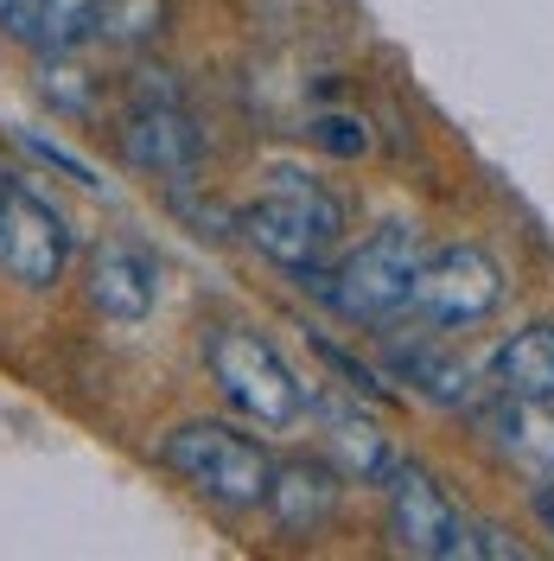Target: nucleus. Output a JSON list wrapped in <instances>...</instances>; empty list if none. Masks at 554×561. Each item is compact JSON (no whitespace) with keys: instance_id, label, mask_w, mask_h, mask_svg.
Segmentation results:
<instances>
[{"instance_id":"f257e3e1","label":"nucleus","mask_w":554,"mask_h":561,"mask_svg":"<svg viewBox=\"0 0 554 561\" xmlns=\"http://www.w3.org/2000/svg\"><path fill=\"white\" fill-rule=\"evenodd\" d=\"M420 255H427V243H420L415 224H382L377 237L357 243L338 268L312 262V268H293V280L312 287V294H319L338 319H350V325H389V319L408 307Z\"/></svg>"},{"instance_id":"f03ea898","label":"nucleus","mask_w":554,"mask_h":561,"mask_svg":"<svg viewBox=\"0 0 554 561\" xmlns=\"http://www.w3.org/2000/svg\"><path fill=\"white\" fill-rule=\"evenodd\" d=\"M122 160L147 179H166V185H192L205 167V128L185 103L173 70L140 65L128 70V108H122Z\"/></svg>"},{"instance_id":"7ed1b4c3","label":"nucleus","mask_w":554,"mask_h":561,"mask_svg":"<svg viewBox=\"0 0 554 561\" xmlns=\"http://www.w3.org/2000/svg\"><path fill=\"white\" fill-rule=\"evenodd\" d=\"M160 466L185 479V485L223 504V511H262L268 497V479H275V459L262 440H249L223 421H185L160 440Z\"/></svg>"},{"instance_id":"20e7f679","label":"nucleus","mask_w":554,"mask_h":561,"mask_svg":"<svg viewBox=\"0 0 554 561\" xmlns=\"http://www.w3.org/2000/svg\"><path fill=\"white\" fill-rule=\"evenodd\" d=\"M236 230H243L249 249H262L275 268L293 275V268H312L332 255L338 230H345V205L300 173H275V185L255 205L236 210Z\"/></svg>"},{"instance_id":"39448f33","label":"nucleus","mask_w":554,"mask_h":561,"mask_svg":"<svg viewBox=\"0 0 554 561\" xmlns=\"http://www.w3.org/2000/svg\"><path fill=\"white\" fill-rule=\"evenodd\" d=\"M205 370L210 383L230 396V409H243L262 427H293L307 415V383L293 377V364L275 351V339L249 332V325H217L205 339Z\"/></svg>"},{"instance_id":"423d86ee","label":"nucleus","mask_w":554,"mask_h":561,"mask_svg":"<svg viewBox=\"0 0 554 561\" xmlns=\"http://www.w3.org/2000/svg\"><path fill=\"white\" fill-rule=\"evenodd\" d=\"M497 300H504V268L478 243H447L420 255L408 287V307L434 325H478L485 313H497Z\"/></svg>"},{"instance_id":"0eeeda50","label":"nucleus","mask_w":554,"mask_h":561,"mask_svg":"<svg viewBox=\"0 0 554 561\" xmlns=\"http://www.w3.org/2000/svg\"><path fill=\"white\" fill-rule=\"evenodd\" d=\"M382 524H389V549L415 561H452L459 556V504H452L440 479L415 466V459H395L389 479H382Z\"/></svg>"},{"instance_id":"6e6552de","label":"nucleus","mask_w":554,"mask_h":561,"mask_svg":"<svg viewBox=\"0 0 554 561\" xmlns=\"http://www.w3.org/2000/svg\"><path fill=\"white\" fill-rule=\"evenodd\" d=\"M65 268H70V224L38 192L0 173V275L45 294V287L65 280Z\"/></svg>"},{"instance_id":"1a4fd4ad","label":"nucleus","mask_w":554,"mask_h":561,"mask_svg":"<svg viewBox=\"0 0 554 561\" xmlns=\"http://www.w3.org/2000/svg\"><path fill=\"white\" fill-rule=\"evenodd\" d=\"M472 421L485 434V447L517 479H529V491L554 485V402H529V396H490V402H472Z\"/></svg>"},{"instance_id":"9d476101","label":"nucleus","mask_w":554,"mask_h":561,"mask_svg":"<svg viewBox=\"0 0 554 561\" xmlns=\"http://www.w3.org/2000/svg\"><path fill=\"white\" fill-rule=\"evenodd\" d=\"M345 504V472L325 466V459H275V479H268V497L262 511L275 517L280 536H319V529L338 517Z\"/></svg>"},{"instance_id":"9b49d317","label":"nucleus","mask_w":554,"mask_h":561,"mask_svg":"<svg viewBox=\"0 0 554 561\" xmlns=\"http://www.w3.org/2000/svg\"><path fill=\"white\" fill-rule=\"evenodd\" d=\"M90 307L122 325H140L160 307V262L140 243H103L90 255Z\"/></svg>"},{"instance_id":"f8f14e48","label":"nucleus","mask_w":554,"mask_h":561,"mask_svg":"<svg viewBox=\"0 0 554 561\" xmlns=\"http://www.w3.org/2000/svg\"><path fill=\"white\" fill-rule=\"evenodd\" d=\"M319 427H325V454H332V466H338L345 479H357V485H382L389 466L402 459L395 447H389V434H382L363 409H350V402H319Z\"/></svg>"},{"instance_id":"ddd939ff","label":"nucleus","mask_w":554,"mask_h":561,"mask_svg":"<svg viewBox=\"0 0 554 561\" xmlns=\"http://www.w3.org/2000/svg\"><path fill=\"white\" fill-rule=\"evenodd\" d=\"M90 13L96 0H0V33L38 58L90 45Z\"/></svg>"},{"instance_id":"4468645a","label":"nucleus","mask_w":554,"mask_h":561,"mask_svg":"<svg viewBox=\"0 0 554 561\" xmlns=\"http://www.w3.org/2000/svg\"><path fill=\"white\" fill-rule=\"evenodd\" d=\"M490 389L504 396H529V402H554V325H522L490 351Z\"/></svg>"},{"instance_id":"2eb2a0df","label":"nucleus","mask_w":554,"mask_h":561,"mask_svg":"<svg viewBox=\"0 0 554 561\" xmlns=\"http://www.w3.org/2000/svg\"><path fill=\"white\" fill-rule=\"evenodd\" d=\"M389 364H395V377L415 383V396H427V402H440V409H472V370H465L459 357H447V351L395 345Z\"/></svg>"},{"instance_id":"dca6fc26","label":"nucleus","mask_w":554,"mask_h":561,"mask_svg":"<svg viewBox=\"0 0 554 561\" xmlns=\"http://www.w3.org/2000/svg\"><path fill=\"white\" fill-rule=\"evenodd\" d=\"M173 26V0H96L90 13V38H103L115 51H140Z\"/></svg>"},{"instance_id":"f3484780","label":"nucleus","mask_w":554,"mask_h":561,"mask_svg":"<svg viewBox=\"0 0 554 561\" xmlns=\"http://www.w3.org/2000/svg\"><path fill=\"white\" fill-rule=\"evenodd\" d=\"M38 96L51 108H65V115H90L96 96H103V77L77 65V51H51L45 70H38Z\"/></svg>"},{"instance_id":"a211bd4d","label":"nucleus","mask_w":554,"mask_h":561,"mask_svg":"<svg viewBox=\"0 0 554 561\" xmlns=\"http://www.w3.org/2000/svg\"><path fill=\"white\" fill-rule=\"evenodd\" d=\"M325 153H338V160H357V153H370V128H363V115H319L307 128Z\"/></svg>"},{"instance_id":"6ab92c4d","label":"nucleus","mask_w":554,"mask_h":561,"mask_svg":"<svg viewBox=\"0 0 554 561\" xmlns=\"http://www.w3.org/2000/svg\"><path fill=\"white\" fill-rule=\"evenodd\" d=\"M472 556H485V561H529V549H522L517 536H504L497 524H465V529H459V556H452V561H472Z\"/></svg>"},{"instance_id":"aec40b11","label":"nucleus","mask_w":554,"mask_h":561,"mask_svg":"<svg viewBox=\"0 0 554 561\" xmlns=\"http://www.w3.org/2000/svg\"><path fill=\"white\" fill-rule=\"evenodd\" d=\"M535 517H542V529L554 536V485H542V491H535Z\"/></svg>"}]
</instances>
